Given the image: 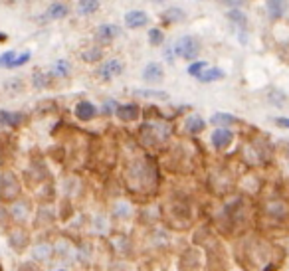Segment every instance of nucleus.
<instances>
[{
	"label": "nucleus",
	"mask_w": 289,
	"mask_h": 271,
	"mask_svg": "<svg viewBox=\"0 0 289 271\" xmlns=\"http://www.w3.org/2000/svg\"><path fill=\"white\" fill-rule=\"evenodd\" d=\"M137 97H149V99H167L168 93L165 91H151V89H135Z\"/></svg>",
	"instance_id": "obj_12"
},
{
	"label": "nucleus",
	"mask_w": 289,
	"mask_h": 271,
	"mask_svg": "<svg viewBox=\"0 0 289 271\" xmlns=\"http://www.w3.org/2000/svg\"><path fill=\"white\" fill-rule=\"evenodd\" d=\"M76 113L81 121H90L93 115H95V107H93L92 103H87V101H81V103L76 107Z\"/></svg>",
	"instance_id": "obj_8"
},
{
	"label": "nucleus",
	"mask_w": 289,
	"mask_h": 271,
	"mask_svg": "<svg viewBox=\"0 0 289 271\" xmlns=\"http://www.w3.org/2000/svg\"><path fill=\"white\" fill-rule=\"evenodd\" d=\"M54 72H56V74H60V76H65V74L70 72V67H68V63H65V61H58V63H56V67H54Z\"/></svg>",
	"instance_id": "obj_21"
},
{
	"label": "nucleus",
	"mask_w": 289,
	"mask_h": 271,
	"mask_svg": "<svg viewBox=\"0 0 289 271\" xmlns=\"http://www.w3.org/2000/svg\"><path fill=\"white\" fill-rule=\"evenodd\" d=\"M20 121H22L20 115H10V113H6V111L0 113V123H4V125H18Z\"/></svg>",
	"instance_id": "obj_16"
},
{
	"label": "nucleus",
	"mask_w": 289,
	"mask_h": 271,
	"mask_svg": "<svg viewBox=\"0 0 289 271\" xmlns=\"http://www.w3.org/2000/svg\"><path fill=\"white\" fill-rule=\"evenodd\" d=\"M143 77L147 81H161L163 79V67L159 63H149L145 67V72H143Z\"/></svg>",
	"instance_id": "obj_5"
},
{
	"label": "nucleus",
	"mask_w": 289,
	"mask_h": 271,
	"mask_svg": "<svg viewBox=\"0 0 289 271\" xmlns=\"http://www.w3.org/2000/svg\"><path fill=\"white\" fill-rule=\"evenodd\" d=\"M149 40H151V44L159 46L161 42H163V32L157 30V28H152V30L149 32Z\"/></svg>",
	"instance_id": "obj_19"
},
{
	"label": "nucleus",
	"mask_w": 289,
	"mask_h": 271,
	"mask_svg": "<svg viewBox=\"0 0 289 271\" xmlns=\"http://www.w3.org/2000/svg\"><path fill=\"white\" fill-rule=\"evenodd\" d=\"M77 10H79V14H92L97 10V0H81Z\"/></svg>",
	"instance_id": "obj_13"
},
{
	"label": "nucleus",
	"mask_w": 289,
	"mask_h": 271,
	"mask_svg": "<svg viewBox=\"0 0 289 271\" xmlns=\"http://www.w3.org/2000/svg\"><path fill=\"white\" fill-rule=\"evenodd\" d=\"M147 20H149L147 14L141 12V10H131V12H127V16H125V22H127L129 28H141V26L147 24Z\"/></svg>",
	"instance_id": "obj_4"
},
{
	"label": "nucleus",
	"mask_w": 289,
	"mask_h": 271,
	"mask_svg": "<svg viewBox=\"0 0 289 271\" xmlns=\"http://www.w3.org/2000/svg\"><path fill=\"white\" fill-rule=\"evenodd\" d=\"M186 127H188V131H192V133H200L202 129H204V121L196 117V115H192L190 119L186 121Z\"/></svg>",
	"instance_id": "obj_14"
},
{
	"label": "nucleus",
	"mask_w": 289,
	"mask_h": 271,
	"mask_svg": "<svg viewBox=\"0 0 289 271\" xmlns=\"http://www.w3.org/2000/svg\"><path fill=\"white\" fill-rule=\"evenodd\" d=\"M198 52H200V46L192 36H184L181 40H176V44H174V54L184 60H194Z\"/></svg>",
	"instance_id": "obj_1"
},
{
	"label": "nucleus",
	"mask_w": 289,
	"mask_h": 271,
	"mask_svg": "<svg viewBox=\"0 0 289 271\" xmlns=\"http://www.w3.org/2000/svg\"><path fill=\"white\" fill-rule=\"evenodd\" d=\"M48 254H50V245H38V247H36V252H34V256L40 257V259H42V257H46Z\"/></svg>",
	"instance_id": "obj_22"
},
{
	"label": "nucleus",
	"mask_w": 289,
	"mask_h": 271,
	"mask_svg": "<svg viewBox=\"0 0 289 271\" xmlns=\"http://www.w3.org/2000/svg\"><path fill=\"white\" fill-rule=\"evenodd\" d=\"M117 115L121 121H135L139 117L137 105H121L117 109Z\"/></svg>",
	"instance_id": "obj_6"
},
{
	"label": "nucleus",
	"mask_w": 289,
	"mask_h": 271,
	"mask_svg": "<svg viewBox=\"0 0 289 271\" xmlns=\"http://www.w3.org/2000/svg\"><path fill=\"white\" fill-rule=\"evenodd\" d=\"M275 123H277V125H281V127H289V119H277Z\"/></svg>",
	"instance_id": "obj_26"
},
{
	"label": "nucleus",
	"mask_w": 289,
	"mask_h": 271,
	"mask_svg": "<svg viewBox=\"0 0 289 271\" xmlns=\"http://www.w3.org/2000/svg\"><path fill=\"white\" fill-rule=\"evenodd\" d=\"M220 77H224V72H222V70H216V67H210V70H206L204 74H200L198 79H200V81H204V83H208V81L220 79Z\"/></svg>",
	"instance_id": "obj_11"
},
{
	"label": "nucleus",
	"mask_w": 289,
	"mask_h": 271,
	"mask_svg": "<svg viewBox=\"0 0 289 271\" xmlns=\"http://www.w3.org/2000/svg\"><path fill=\"white\" fill-rule=\"evenodd\" d=\"M204 67H208L206 61H194V63L188 67V74H190V76H200V72H202Z\"/></svg>",
	"instance_id": "obj_18"
},
{
	"label": "nucleus",
	"mask_w": 289,
	"mask_h": 271,
	"mask_svg": "<svg viewBox=\"0 0 289 271\" xmlns=\"http://www.w3.org/2000/svg\"><path fill=\"white\" fill-rule=\"evenodd\" d=\"M117 34H119V26H115V24H105V26H99L97 38H99V40H111V38H115Z\"/></svg>",
	"instance_id": "obj_10"
},
{
	"label": "nucleus",
	"mask_w": 289,
	"mask_h": 271,
	"mask_svg": "<svg viewBox=\"0 0 289 271\" xmlns=\"http://www.w3.org/2000/svg\"><path fill=\"white\" fill-rule=\"evenodd\" d=\"M232 139L234 135L230 133L226 127H220V129H216L212 135V143L214 147H218V149H224V147H228L230 143H232Z\"/></svg>",
	"instance_id": "obj_3"
},
{
	"label": "nucleus",
	"mask_w": 289,
	"mask_h": 271,
	"mask_svg": "<svg viewBox=\"0 0 289 271\" xmlns=\"http://www.w3.org/2000/svg\"><path fill=\"white\" fill-rule=\"evenodd\" d=\"M65 14H68V6L61 4V2H54V4L46 10V18H54V20L63 18Z\"/></svg>",
	"instance_id": "obj_9"
},
{
	"label": "nucleus",
	"mask_w": 289,
	"mask_h": 271,
	"mask_svg": "<svg viewBox=\"0 0 289 271\" xmlns=\"http://www.w3.org/2000/svg\"><path fill=\"white\" fill-rule=\"evenodd\" d=\"M184 18V12L183 10H179V8H170L165 12V20L167 22H179V20H183Z\"/></svg>",
	"instance_id": "obj_15"
},
{
	"label": "nucleus",
	"mask_w": 289,
	"mask_h": 271,
	"mask_svg": "<svg viewBox=\"0 0 289 271\" xmlns=\"http://www.w3.org/2000/svg\"><path fill=\"white\" fill-rule=\"evenodd\" d=\"M101 58V52H97V50H93L92 54H83V60H87V61H95V60H99Z\"/></svg>",
	"instance_id": "obj_24"
},
{
	"label": "nucleus",
	"mask_w": 289,
	"mask_h": 271,
	"mask_svg": "<svg viewBox=\"0 0 289 271\" xmlns=\"http://www.w3.org/2000/svg\"><path fill=\"white\" fill-rule=\"evenodd\" d=\"M268 8H270L272 18H281L283 12H285V8H287V0H270Z\"/></svg>",
	"instance_id": "obj_7"
},
{
	"label": "nucleus",
	"mask_w": 289,
	"mask_h": 271,
	"mask_svg": "<svg viewBox=\"0 0 289 271\" xmlns=\"http://www.w3.org/2000/svg\"><path fill=\"white\" fill-rule=\"evenodd\" d=\"M234 117H230V115H224V113H216L212 117V123L214 125H230V123H234Z\"/></svg>",
	"instance_id": "obj_17"
},
{
	"label": "nucleus",
	"mask_w": 289,
	"mask_h": 271,
	"mask_svg": "<svg viewBox=\"0 0 289 271\" xmlns=\"http://www.w3.org/2000/svg\"><path fill=\"white\" fill-rule=\"evenodd\" d=\"M123 72V65L119 60H111V61H105L101 67H99V77L101 79H105V81H109V79H113L115 76H119Z\"/></svg>",
	"instance_id": "obj_2"
},
{
	"label": "nucleus",
	"mask_w": 289,
	"mask_h": 271,
	"mask_svg": "<svg viewBox=\"0 0 289 271\" xmlns=\"http://www.w3.org/2000/svg\"><path fill=\"white\" fill-rule=\"evenodd\" d=\"M230 20H234V22H238L240 26H246V20H243V14H240V12H232V14H230Z\"/></svg>",
	"instance_id": "obj_25"
},
{
	"label": "nucleus",
	"mask_w": 289,
	"mask_h": 271,
	"mask_svg": "<svg viewBox=\"0 0 289 271\" xmlns=\"http://www.w3.org/2000/svg\"><path fill=\"white\" fill-rule=\"evenodd\" d=\"M12 61H14V54L12 52H6L4 56H0V65H4V67H10Z\"/></svg>",
	"instance_id": "obj_20"
},
{
	"label": "nucleus",
	"mask_w": 289,
	"mask_h": 271,
	"mask_svg": "<svg viewBox=\"0 0 289 271\" xmlns=\"http://www.w3.org/2000/svg\"><path fill=\"white\" fill-rule=\"evenodd\" d=\"M30 60V54H22L20 58H14V61L10 63V67H18V65H22V63H26V61Z\"/></svg>",
	"instance_id": "obj_23"
},
{
	"label": "nucleus",
	"mask_w": 289,
	"mask_h": 271,
	"mask_svg": "<svg viewBox=\"0 0 289 271\" xmlns=\"http://www.w3.org/2000/svg\"><path fill=\"white\" fill-rule=\"evenodd\" d=\"M154 2H165V0H154Z\"/></svg>",
	"instance_id": "obj_27"
}]
</instances>
